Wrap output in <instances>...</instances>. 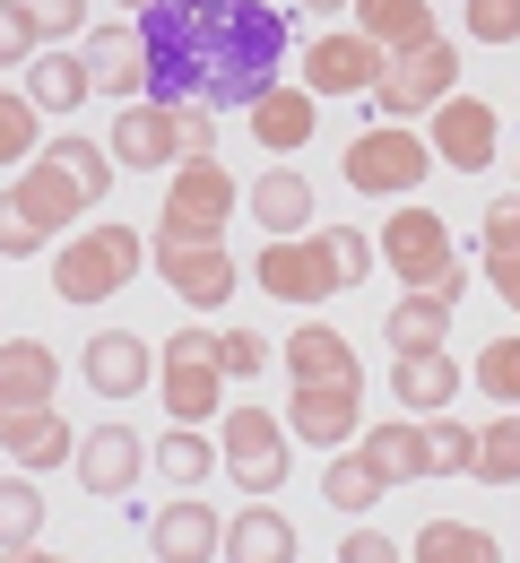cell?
Masks as SVG:
<instances>
[{
  "label": "cell",
  "mask_w": 520,
  "mask_h": 563,
  "mask_svg": "<svg viewBox=\"0 0 520 563\" xmlns=\"http://www.w3.org/2000/svg\"><path fill=\"white\" fill-rule=\"evenodd\" d=\"M140 35H148V78L165 104H174V87L252 104L278 87V53H287L278 9H261V0H156Z\"/></svg>",
  "instance_id": "cell-1"
},
{
  "label": "cell",
  "mask_w": 520,
  "mask_h": 563,
  "mask_svg": "<svg viewBox=\"0 0 520 563\" xmlns=\"http://www.w3.org/2000/svg\"><path fill=\"white\" fill-rule=\"evenodd\" d=\"M140 261H148V234H131V225H87L70 234L62 252H53V295L62 303H104V295H122V286L140 278Z\"/></svg>",
  "instance_id": "cell-2"
},
{
  "label": "cell",
  "mask_w": 520,
  "mask_h": 563,
  "mask_svg": "<svg viewBox=\"0 0 520 563\" xmlns=\"http://www.w3.org/2000/svg\"><path fill=\"white\" fill-rule=\"evenodd\" d=\"M339 174H347V191H365V200H408V191L434 174V147L417 140L408 122H381V131H356V140L339 147Z\"/></svg>",
  "instance_id": "cell-3"
},
{
  "label": "cell",
  "mask_w": 520,
  "mask_h": 563,
  "mask_svg": "<svg viewBox=\"0 0 520 563\" xmlns=\"http://www.w3.org/2000/svg\"><path fill=\"white\" fill-rule=\"evenodd\" d=\"M243 209V183L225 174L218 156H191L174 165V191H165V217H156V243H225V217Z\"/></svg>",
  "instance_id": "cell-4"
},
{
  "label": "cell",
  "mask_w": 520,
  "mask_h": 563,
  "mask_svg": "<svg viewBox=\"0 0 520 563\" xmlns=\"http://www.w3.org/2000/svg\"><path fill=\"white\" fill-rule=\"evenodd\" d=\"M156 390L174 424H209L225 408V364H218V330H174L156 347Z\"/></svg>",
  "instance_id": "cell-5"
},
{
  "label": "cell",
  "mask_w": 520,
  "mask_h": 563,
  "mask_svg": "<svg viewBox=\"0 0 520 563\" xmlns=\"http://www.w3.org/2000/svg\"><path fill=\"white\" fill-rule=\"evenodd\" d=\"M225 477L252 494V503H269V494L287 486V468H296V442H287V417H269V408H225V442H218Z\"/></svg>",
  "instance_id": "cell-6"
},
{
  "label": "cell",
  "mask_w": 520,
  "mask_h": 563,
  "mask_svg": "<svg viewBox=\"0 0 520 563\" xmlns=\"http://www.w3.org/2000/svg\"><path fill=\"white\" fill-rule=\"evenodd\" d=\"M460 96V44L434 35V44H417V53H390V70L373 87V104L390 113V122H417V113H434Z\"/></svg>",
  "instance_id": "cell-7"
},
{
  "label": "cell",
  "mask_w": 520,
  "mask_h": 563,
  "mask_svg": "<svg viewBox=\"0 0 520 563\" xmlns=\"http://www.w3.org/2000/svg\"><path fill=\"white\" fill-rule=\"evenodd\" d=\"M261 295H278V303H330L347 269H339V243L330 234H269V252H261Z\"/></svg>",
  "instance_id": "cell-8"
},
{
  "label": "cell",
  "mask_w": 520,
  "mask_h": 563,
  "mask_svg": "<svg viewBox=\"0 0 520 563\" xmlns=\"http://www.w3.org/2000/svg\"><path fill=\"white\" fill-rule=\"evenodd\" d=\"M381 261L399 269V286H408V295H434V286L460 269L451 225H443L434 209H417V200H408V209H390V225H381Z\"/></svg>",
  "instance_id": "cell-9"
},
{
  "label": "cell",
  "mask_w": 520,
  "mask_h": 563,
  "mask_svg": "<svg viewBox=\"0 0 520 563\" xmlns=\"http://www.w3.org/2000/svg\"><path fill=\"white\" fill-rule=\"evenodd\" d=\"M381 70H390V53L373 44L365 26H330V35L303 44V87L312 96H373Z\"/></svg>",
  "instance_id": "cell-10"
},
{
  "label": "cell",
  "mask_w": 520,
  "mask_h": 563,
  "mask_svg": "<svg viewBox=\"0 0 520 563\" xmlns=\"http://www.w3.org/2000/svg\"><path fill=\"white\" fill-rule=\"evenodd\" d=\"M434 156H443L451 174H486L495 165V147H504V113L486 104V96H451V104H434Z\"/></svg>",
  "instance_id": "cell-11"
},
{
  "label": "cell",
  "mask_w": 520,
  "mask_h": 563,
  "mask_svg": "<svg viewBox=\"0 0 520 563\" xmlns=\"http://www.w3.org/2000/svg\"><path fill=\"white\" fill-rule=\"evenodd\" d=\"M104 147H113V165H140V174H156V165H182V104H165V96H140V104H122L113 113V131H104Z\"/></svg>",
  "instance_id": "cell-12"
},
{
  "label": "cell",
  "mask_w": 520,
  "mask_h": 563,
  "mask_svg": "<svg viewBox=\"0 0 520 563\" xmlns=\"http://www.w3.org/2000/svg\"><path fill=\"white\" fill-rule=\"evenodd\" d=\"M287 424H296V442H312V451H347L356 424H365V382H296Z\"/></svg>",
  "instance_id": "cell-13"
},
{
  "label": "cell",
  "mask_w": 520,
  "mask_h": 563,
  "mask_svg": "<svg viewBox=\"0 0 520 563\" xmlns=\"http://www.w3.org/2000/svg\"><path fill=\"white\" fill-rule=\"evenodd\" d=\"M148 252H156V278L174 286L191 312H218L234 295V252L225 243H148Z\"/></svg>",
  "instance_id": "cell-14"
},
{
  "label": "cell",
  "mask_w": 520,
  "mask_h": 563,
  "mask_svg": "<svg viewBox=\"0 0 520 563\" xmlns=\"http://www.w3.org/2000/svg\"><path fill=\"white\" fill-rule=\"evenodd\" d=\"M148 555L156 563H218L225 555V520L200 503V494H174L148 520Z\"/></svg>",
  "instance_id": "cell-15"
},
{
  "label": "cell",
  "mask_w": 520,
  "mask_h": 563,
  "mask_svg": "<svg viewBox=\"0 0 520 563\" xmlns=\"http://www.w3.org/2000/svg\"><path fill=\"white\" fill-rule=\"evenodd\" d=\"M0 460L26 468V477L70 468V460H78V433L53 417V408H0Z\"/></svg>",
  "instance_id": "cell-16"
},
{
  "label": "cell",
  "mask_w": 520,
  "mask_h": 563,
  "mask_svg": "<svg viewBox=\"0 0 520 563\" xmlns=\"http://www.w3.org/2000/svg\"><path fill=\"white\" fill-rule=\"evenodd\" d=\"M78 62L96 78V96L140 104V87H148V35H140V18H131V26H96V35L78 44Z\"/></svg>",
  "instance_id": "cell-17"
},
{
  "label": "cell",
  "mask_w": 520,
  "mask_h": 563,
  "mask_svg": "<svg viewBox=\"0 0 520 563\" xmlns=\"http://www.w3.org/2000/svg\"><path fill=\"white\" fill-rule=\"evenodd\" d=\"M78 486L87 494H131L140 486V468H148V442L131 433V424H87V442H78Z\"/></svg>",
  "instance_id": "cell-18"
},
{
  "label": "cell",
  "mask_w": 520,
  "mask_h": 563,
  "mask_svg": "<svg viewBox=\"0 0 520 563\" xmlns=\"http://www.w3.org/2000/svg\"><path fill=\"white\" fill-rule=\"evenodd\" d=\"M9 200L35 217L44 234H62V225H78V217L96 209V200L78 191V183L62 174V165H53V156H26V165H18V183H9Z\"/></svg>",
  "instance_id": "cell-19"
},
{
  "label": "cell",
  "mask_w": 520,
  "mask_h": 563,
  "mask_svg": "<svg viewBox=\"0 0 520 563\" xmlns=\"http://www.w3.org/2000/svg\"><path fill=\"white\" fill-rule=\"evenodd\" d=\"M148 382H156L148 339H131V330H96V339H87V390H96V399H140Z\"/></svg>",
  "instance_id": "cell-20"
},
{
  "label": "cell",
  "mask_w": 520,
  "mask_h": 563,
  "mask_svg": "<svg viewBox=\"0 0 520 563\" xmlns=\"http://www.w3.org/2000/svg\"><path fill=\"white\" fill-rule=\"evenodd\" d=\"M243 113H252V140L269 147V156H287V147L312 140V122H321V96H312V87H296V78H278V87H269V96H252Z\"/></svg>",
  "instance_id": "cell-21"
},
{
  "label": "cell",
  "mask_w": 520,
  "mask_h": 563,
  "mask_svg": "<svg viewBox=\"0 0 520 563\" xmlns=\"http://www.w3.org/2000/svg\"><path fill=\"white\" fill-rule=\"evenodd\" d=\"M225 563H296V520L278 503H243L225 520Z\"/></svg>",
  "instance_id": "cell-22"
},
{
  "label": "cell",
  "mask_w": 520,
  "mask_h": 563,
  "mask_svg": "<svg viewBox=\"0 0 520 563\" xmlns=\"http://www.w3.org/2000/svg\"><path fill=\"white\" fill-rule=\"evenodd\" d=\"M243 209L261 217L269 234H312V183H303L296 165H269V174L243 191Z\"/></svg>",
  "instance_id": "cell-23"
},
{
  "label": "cell",
  "mask_w": 520,
  "mask_h": 563,
  "mask_svg": "<svg viewBox=\"0 0 520 563\" xmlns=\"http://www.w3.org/2000/svg\"><path fill=\"white\" fill-rule=\"evenodd\" d=\"M53 382H62V364L44 339H9L0 347V408H53Z\"/></svg>",
  "instance_id": "cell-24"
},
{
  "label": "cell",
  "mask_w": 520,
  "mask_h": 563,
  "mask_svg": "<svg viewBox=\"0 0 520 563\" xmlns=\"http://www.w3.org/2000/svg\"><path fill=\"white\" fill-rule=\"evenodd\" d=\"M278 355H287V373H296V382H365L356 347H347L330 321H303V330H296V339H287Z\"/></svg>",
  "instance_id": "cell-25"
},
{
  "label": "cell",
  "mask_w": 520,
  "mask_h": 563,
  "mask_svg": "<svg viewBox=\"0 0 520 563\" xmlns=\"http://www.w3.org/2000/svg\"><path fill=\"white\" fill-rule=\"evenodd\" d=\"M390 390H399L408 417H443L451 399H460V364H451L443 347L434 355H399V364H390Z\"/></svg>",
  "instance_id": "cell-26"
},
{
  "label": "cell",
  "mask_w": 520,
  "mask_h": 563,
  "mask_svg": "<svg viewBox=\"0 0 520 563\" xmlns=\"http://www.w3.org/2000/svg\"><path fill=\"white\" fill-rule=\"evenodd\" d=\"M381 339H390V355H434L451 339V303L443 295H399L390 321H381Z\"/></svg>",
  "instance_id": "cell-27"
},
{
  "label": "cell",
  "mask_w": 520,
  "mask_h": 563,
  "mask_svg": "<svg viewBox=\"0 0 520 563\" xmlns=\"http://www.w3.org/2000/svg\"><path fill=\"white\" fill-rule=\"evenodd\" d=\"M356 26H365L381 53H417V44H434V9H425V0H356Z\"/></svg>",
  "instance_id": "cell-28"
},
{
  "label": "cell",
  "mask_w": 520,
  "mask_h": 563,
  "mask_svg": "<svg viewBox=\"0 0 520 563\" xmlns=\"http://www.w3.org/2000/svg\"><path fill=\"white\" fill-rule=\"evenodd\" d=\"M26 96H35L44 113H78V104L96 96V78H87L78 53H35V62H26Z\"/></svg>",
  "instance_id": "cell-29"
},
{
  "label": "cell",
  "mask_w": 520,
  "mask_h": 563,
  "mask_svg": "<svg viewBox=\"0 0 520 563\" xmlns=\"http://www.w3.org/2000/svg\"><path fill=\"white\" fill-rule=\"evenodd\" d=\"M209 468H218V442L200 433V424H174V433H156V477L165 486H209Z\"/></svg>",
  "instance_id": "cell-30"
},
{
  "label": "cell",
  "mask_w": 520,
  "mask_h": 563,
  "mask_svg": "<svg viewBox=\"0 0 520 563\" xmlns=\"http://www.w3.org/2000/svg\"><path fill=\"white\" fill-rule=\"evenodd\" d=\"M365 460L390 486H417L425 477V424H365Z\"/></svg>",
  "instance_id": "cell-31"
},
{
  "label": "cell",
  "mask_w": 520,
  "mask_h": 563,
  "mask_svg": "<svg viewBox=\"0 0 520 563\" xmlns=\"http://www.w3.org/2000/svg\"><path fill=\"white\" fill-rule=\"evenodd\" d=\"M408 555L417 563H504V547H495L486 529H468V520H425Z\"/></svg>",
  "instance_id": "cell-32"
},
{
  "label": "cell",
  "mask_w": 520,
  "mask_h": 563,
  "mask_svg": "<svg viewBox=\"0 0 520 563\" xmlns=\"http://www.w3.org/2000/svg\"><path fill=\"white\" fill-rule=\"evenodd\" d=\"M321 494H330L339 511H373V503L390 494V477L373 468L365 451H330V468H321Z\"/></svg>",
  "instance_id": "cell-33"
},
{
  "label": "cell",
  "mask_w": 520,
  "mask_h": 563,
  "mask_svg": "<svg viewBox=\"0 0 520 563\" xmlns=\"http://www.w3.org/2000/svg\"><path fill=\"white\" fill-rule=\"evenodd\" d=\"M35 538H44V494H35L26 468H9L0 477V555L9 547H35Z\"/></svg>",
  "instance_id": "cell-34"
},
{
  "label": "cell",
  "mask_w": 520,
  "mask_h": 563,
  "mask_svg": "<svg viewBox=\"0 0 520 563\" xmlns=\"http://www.w3.org/2000/svg\"><path fill=\"white\" fill-rule=\"evenodd\" d=\"M18 156H44V104L26 87H0V174Z\"/></svg>",
  "instance_id": "cell-35"
},
{
  "label": "cell",
  "mask_w": 520,
  "mask_h": 563,
  "mask_svg": "<svg viewBox=\"0 0 520 563\" xmlns=\"http://www.w3.org/2000/svg\"><path fill=\"white\" fill-rule=\"evenodd\" d=\"M486 486H520V408H504L495 424H477V468Z\"/></svg>",
  "instance_id": "cell-36"
},
{
  "label": "cell",
  "mask_w": 520,
  "mask_h": 563,
  "mask_svg": "<svg viewBox=\"0 0 520 563\" xmlns=\"http://www.w3.org/2000/svg\"><path fill=\"white\" fill-rule=\"evenodd\" d=\"M44 156L70 174L87 200H104V191H113V147H104V140H44Z\"/></svg>",
  "instance_id": "cell-37"
},
{
  "label": "cell",
  "mask_w": 520,
  "mask_h": 563,
  "mask_svg": "<svg viewBox=\"0 0 520 563\" xmlns=\"http://www.w3.org/2000/svg\"><path fill=\"white\" fill-rule=\"evenodd\" d=\"M44 44H53L44 35V9L35 0H0V70H26Z\"/></svg>",
  "instance_id": "cell-38"
},
{
  "label": "cell",
  "mask_w": 520,
  "mask_h": 563,
  "mask_svg": "<svg viewBox=\"0 0 520 563\" xmlns=\"http://www.w3.org/2000/svg\"><path fill=\"white\" fill-rule=\"evenodd\" d=\"M468 468H477V424L434 417L425 424V477H468Z\"/></svg>",
  "instance_id": "cell-39"
},
{
  "label": "cell",
  "mask_w": 520,
  "mask_h": 563,
  "mask_svg": "<svg viewBox=\"0 0 520 563\" xmlns=\"http://www.w3.org/2000/svg\"><path fill=\"white\" fill-rule=\"evenodd\" d=\"M477 390H486L495 408H520V330H512V339H495V347L477 355Z\"/></svg>",
  "instance_id": "cell-40"
},
{
  "label": "cell",
  "mask_w": 520,
  "mask_h": 563,
  "mask_svg": "<svg viewBox=\"0 0 520 563\" xmlns=\"http://www.w3.org/2000/svg\"><path fill=\"white\" fill-rule=\"evenodd\" d=\"M269 339H261V330H218V364L225 373H234V382H252V373H269Z\"/></svg>",
  "instance_id": "cell-41"
},
{
  "label": "cell",
  "mask_w": 520,
  "mask_h": 563,
  "mask_svg": "<svg viewBox=\"0 0 520 563\" xmlns=\"http://www.w3.org/2000/svg\"><path fill=\"white\" fill-rule=\"evenodd\" d=\"M460 18H468L477 44H520V0H468Z\"/></svg>",
  "instance_id": "cell-42"
},
{
  "label": "cell",
  "mask_w": 520,
  "mask_h": 563,
  "mask_svg": "<svg viewBox=\"0 0 520 563\" xmlns=\"http://www.w3.org/2000/svg\"><path fill=\"white\" fill-rule=\"evenodd\" d=\"M44 243H53V234H44V225H35V217L18 209V200H9V191H0V252H9V261H26V252H44Z\"/></svg>",
  "instance_id": "cell-43"
},
{
  "label": "cell",
  "mask_w": 520,
  "mask_h": 563,
  "mask_svg": "<svg viewBox=\"0 0 520 563\" xmlns=\"http://www.w3.org/2000/svg\"><path fill=\"white\" fill-rule=\"evenodd\" d=\"M512 252H520V191L486 209V261H512Z\"/></svg>",
  "instance_id": "cell-44"
},
{
  "label": "cell",
  "mask_w": 520,
  "mask_h": 563,
  "mask_svg": "<svg viewBox=\"0 0 520 563\" xmlns=\"http://www.w3.org/2000/svg\"><path fill=\"white\" fill-rule=\"evenodd\" d=\"M330 243H339V269H347V286H365L373 261H381V243H365L356 225H330Z\"/></svg>",
  "instance_id": "cell-45"
},
{
  "label": "cell",
  "mask_w": 520,
  "mask_h": 563,
  "mask_svg": "<svg viewBox=\"0 0 520 563\" xmlns=\"http://www.w3.org/2000/svg\"><path fill=\"white\" fill-rule=\"evenodd\" d=\"M191 156H218V113L209 104H182V165Z\"/></svg>",
  "instance_id": "cell-46"
},
{
  "label": "cell",
  "mask_w": 520,
  "mask_h": 563,
  "mask_svg": "<svg viewBox=\"0 0 520 563\" xmlns=\"http://www.w3.org/2000/svg\"><path fill=\"white\" fill-rule=\"evenodd\" d=\"M339 563H399V547H390L381 529H347V547H339Z\"/></svg>",
  "instance_id": "cell-47"
},
{
  "label": "cell",
  "mask_w": 520,
  "mask_h": 563,
  "mask_svg": "<svg viewBox=\"0 0 520 563\" xmlns=\"http://www.w3.org/2000/svg\"><path fill=\"white\" fill-rule=\"evenodd\" d=\"M87 26V0H44V35H78Z\"/></svg>",
  "instance_id": "cell-48"
},
{
  "label": "cell",
  "mask_w": 520,
  "mask_h": 563,
  "mask_svg": "<svg viewBox=\"0 0 520 563\" xmlns=\"http://www.w3.org/2000/svg\"><path fill=\"white\" fill-rule=\"evenodd\" d=\"M486 286H495V295L520 312V252H512V261H486Z\"/></svg>",
  "instance_id": "cell-49"
},
{
  "label": "cell",
  "mask_w": 520,
  "mask_h": 563,
  "mask_svg": "<svg viewBox=\"0 0 520 563\" xmlns=\"http://www.w3.org/2000/svg\"><path fill=\"white\" fill-rule=\"evenodd\" d=\"M0 563H70V555H44V547H9Z\"/></svg>",
  "instance_id": "cell-50"
},
{
  "label": "cell",
  "mask_w": 520,
  "mask_h": 563,
  "mask_svg": "<svg viewBox=\"0 0 520 563\" xmlns=\"http://www.w3.org/2000/svg\"><path fill=\"white\" fill-rule=\"evenodd\" d=\"M296 9H312V18H330V9H356V0H296Z\"/></svg>",
  "instance_id": "cell-51"
},
{
  "label": "cell",
  "mask_w": 520,
  "mask_h": 563,
  "mask_svg": "<svg viewBox=\"0 0 520 563\" xmlns=\"http://www.w3.org/2000/svg\"><path fill=\"white\" fill-rule=\"evenodd\" d=\"M122 9H140V18H148V9H156V0H122Z\"/></svg>",
  "instance_id": "cell-52"
},
{
  "label": "cell",
  "mask_w": 520,
  "mask_h": 563,
  "mask_svg": "<svg viewBox=\"0 0 520 563\" xmlns=\"http://www.w3.org/2000/svg\"><path fill=\"white\" fill-rule=\"evenodd\" d=\"M35 9H44V0H35Z\"/></svg>",
  "instance_id": "cell-53"
}]
</instances>
